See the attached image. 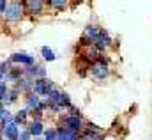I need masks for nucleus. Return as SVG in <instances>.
<instances>
[{"mask_svg":"<svg viewBox=\"0 0 152 140\" xmlns=\"http://www.w3.org/2000/svg\"><path fill=\"white\" fill-rule=\"evenodd\" d=\"M44 133H46V140H58V130L57 128H50Z\"/></svg>","mask_w":152,"mask_h":140,"instance_id":"obj_21","label":"nucleus"},{"mask_svg":"<svg viewBox=\"0 0 152 140\" xmlns=\"http://www.w3.org/2000/svg\"><path fill=\"white\" fill-rule=\"evenodd\" d=\"M14 89H16L18 92H25V94H28V92H32V89H34V80H32V78H21V80L16 82Z\"/></svg>","mask_w":152,"mask_h":140,"instance_id":"obj_12","label":"nucleus"},{"mask_svg":"<svg viewBox=\"0 0 152 140\" xmlns=\"http://www.w3.org/2000/svg\"><path fill=\"white\" fill-rule=\"evenodd\" d=\"M101 34V29L97 27V25H88V27H85V30H83V34L80 37V44L81 46H94V43H96V39H97V35Z\"/></svg>","mask_w":152,"mask_h":140,"instance_id":"obj_3","label":"nucleus"},{"mask_svg":"<svg viewBox=\"0 0 152 140\" xmlns=\"http://www.w3.org/2000/svg\"><path fill=\"white\" fill-rule=\"evenodd\" d=\"M27 131L30 133V137H39V135L44 133V126H42L41 121H30L27 124Z\"/></svg>","mask_w":152,"mask_h":140,"instance_id":"obj_13","label":"nucleus"},{"mask_svg":"<svg viewBox=\"0 0 152 140\" xmlns=\"http://www.w3.org/2000/svg\"><path fill=\"white\" fill-rule=\"evenodd\" d=\"M83 119L80 117V115H71V113H67V115H64L62 117V121H60V126L62 128H66V130H71V131H80L81 128H83Z\"/></svg>","mask_w":152,"mask_h":140,"instance_id":"obj_4","label":"nucleus"},{"mask_svg":"<svg viewBox=\"0 0 152 140\" xmlns=\"http://www.w3.org/2000/svg\"><path fill=\"white\" fill-rule=\"evenodd\" d=\"M5 7H7V0H0V14L5 13Z\"/></svg>","mask_w":152,"mask_h":140,"instance_id":"obj_24","label":"nucleus"},{"mask_svg":"<svg viewBox=\"0 0 152 140\" xmlns=\"http://www.w3.org/2000/svg\"><path fill=\"white\" fill-rule=\"evenodd\" d=\"M28 139H30V133H28L27 130L20 131V135H18V140H28Z\"/></svg>","mask_w":152,"mask_h":140,"instance_id":"obj_23","label":"nucleus"},{"mask_svg":"<svg viewBox=\"0 0 152 140\" xmlns=\"http://www.w3.org/2000/svg\"><path fill=\"white\" fill-rule=\"evenodd\" d=\"M9 62L11 64H23V66L30 68V66L36 64V59L32 55H27V53H14V55H11Z\"/></svg>","mask_w":152,"mask_h":140,"instance_id":"obj_9","label":"nucleus"},{"mask_svg":"<svg viewBox=\"0 0 152 140\" xmlns=\"http://www.w3.org/2000/svg\"><path fill=\"white\" fill-rule=\"evenodd\" d=\"M9 71H11V62H2V64H0V82L7 78Z\"/></svg>","mask_w":152,"mask_h":140,"instance_id":"obj_19","label":"nucleus"},{"mask_svg":"<svg viewBox=\"0 0 152 140\" xmlns=\"http://www.w3.org/2000/svg\"><path fill=\"white\" fill-rule=\"evenodd\" d=\"M25 78H32V80H41V78H46V69L42 66H30L25 69Z\"/></svg>","mask_w":152,"mask_h":140,"instance_id":"obj_11","label":"nucleus"},{"mask_svg":"<svg viewBox=\"0 0 152 140\" xmlns=\"http://www.w3.org/2000/svg\"><path fill=\"white\" fill-rule=\"evenodd\" d=\"M97 59H101V52H99L97 48H94V46H88V48L85 50V60L94 62V60H97Z\"/></svg>","mask_w":152,"mask_h":140,"instance_id":"obj_15","label":"nucleus"},{"mask_svg":"<svg viewBox=\"0 0 152 140\" xmlns=\"http://www.w3.org/2000/svg\"><path fill=\"white\" fill-rule=\"evenodd\" d=\"M53 89H55V87H53V82H51V80L41 78V80H34V89H32V92L37 94V96H44V98H46Z\"/></svg>","mask_w":152,"mask_h":140,"instance_id":"obj_5","label":"nucleus"},{"mask_svg":"<svg viewBox=\"0 0 152 140\" xmlns=\"http://www.w3.org/2000/svg\"><path fill=\"white\" fill-rule=\"evenodd\" d=\"M0 133H2V137L7 140H18V135H20V126L14 122V121H11V122H7V124H2L0 126Z\"/></svg>","mask_w":152,"mask_h":140,"instance_id":"obj_7","label":"nucleus"},{"mask_svg":"<svg viewBox=\"0 0 152 140\" xmlns=\"http://www.w3.org/2000/svg\"><path fill=\"white\" fill-rule=\"evenodd\" d=\"M0 140H7V139H4V137H0Z\"/></svg>","mask_w":152,"mask_h":140,"instance_id":"obj_25","label":"nucleus"},{"mask_svg":"<svg viewBox=\"0 0 152 140\" xmlns=\"http://www.w3.org/2000/svg\"><path fill=\"white\" fill-rule=\"evenodd\" d=\"M80 140H101V133H96V131H88L87 130V133Z\"/></svg>","mask_w":152,"mask_h":140,"instance_id":"obj_20","label":"nucleus"},{"mask_svg":"<svg viewBox=\"0 0 152 140\" xmlns=\"http://www.w3.org/2000/svg\"><path fill=\"white\" fill-rule=\"evenodd\" d=\"M67 4H69V0H48V5H50L51 9H55V11H62V9H66Z\"/></svg>","mask_w":152,"mask_h":140,"instance_id":"obj_17","label":"nucleus"},{"mask_svg":"<svg viewBox=\"0 0 152 140\" xmlns=\"http://www.w3.org/2000/svg\"><path fill=\"white\" fill-rule=\"evenodd\" d=\"M7 85L4 83V82H0V103H2V99H4V96H5V92H7Z\"/></svg>","mask_w":152,"mask_h":140,"instance_id":"obj_22","label":"nucleus"},{"mask_svg":"<svg viewBox=\"0 0 152 140\" xmlns=\"http://www.w3.org/2000/svg\"><path fill=\"white\" fill-rule=\"evenodd\" d=\"M88 71H90V74H92L96 80H106V78L110 76V66H108V60H104V59L101 57V59L90 62Z\"/></svg>","mask_w":152,"mask_h":140,"instance_id":"obj_2","label":"nucleus"},{"mask_svg":"<svg viewBox=\"0 0 152 140\" xmlns=\"http://www.w3.org/2000/svg\"><path fill=\"white\" fill-rule=\"evenodd\" d=\"M25 105H27V110L28 112H36V110H44L46 108V103L41 101V96L34 94V92H28L27 98H25Z\"/></svg>","mask_w":152,"mask_h":140,"instance_id":"obj_8","label":"nucleus"},{"mask_svg":"<svg viewBox=\"0 0 152 140\" xmlns=\"http://www.w3.org/2000/svg\"><path fill=\"white\" fill-rule=\"evenodd\" d=\"M28 110L25 108V110H20L16 115H14V122L18 124V126H23V124H27V119H28Z\"/></svg>","mask_w":152,"mask_h":140,"instance_id":"obj_16","label":"nucleus"},{"mask_svg":"<svg viewBox=\"0 0 152 140\" xmlns=\"http://www.w3.org/2000/svg\"><path fill=\"white\" fill-rule=\"evenodd\" d=\"M112 46V37L108 32H104V30H101V34L97 35V39H96V43H94V48H97L99 52H104L106 48H110Z\"/></svg>","mask_w":152,"mask_h":140,"instance_id":"obj_10","label":"nucleus"},{"mask_svg":"<svg viewBox=\"0 0 152 140\" xmlns=\"http://www.w3.org/2000/svg\"><path fill=\"white\" fill-rule=\"evenodd\" d=\"M23 14H25L23 2H21V0H12V2L7 4L5 13H4L2 16H4V20H5L7 23H18V21H21Z\"/></svg>","mask_w":152,"mask_h":140,"instance_id":"obj_1","label":"nucleus"},{"mask_svg":"<svg viewBox=\"0 0 152 140\" xmlns=\"http://www.w3.org/2000/svg\"><path fill=\"white\" fill-rule=\"evenodd\" d=\"M18 96H20V92H18L14 87H12V89H7V92H5V96H4V99H2V105L9 106V105H12V103H16Z\"/></svg>","mask_w":152,"mask_h":140,"instance_id":"obj_14","label":"nucleus"},{"mask_svg":"<svg viewBox=\"0 0 152 140\" xmlns=\"http://www.w3.org/2000/svg\"><path fill=\"white\" fill-rule=\"evenodd\" d=\"M41 53H42V59L48 60V62H53V60L57 59L55 52H53L51 48H48V46H42V48H41Z\"/></svg>","mask_w":152,"mask_h":140,"instance_id":"obj_18","label":"nucleus"},{"mask_svg":"<svg viewBox=\"0 0 152 140\" xmlns=\"http://www.w3.org/2000/svg\"><path fill=\"white\" fill-rule=\"evenodd\" d=\"M25 13L30 16H39L44 11V0H23Z\"/></svg>","mask_w":152,"mask_h":140,"instance_id":"obj_6","label":"nucleus"}]
</instances>
